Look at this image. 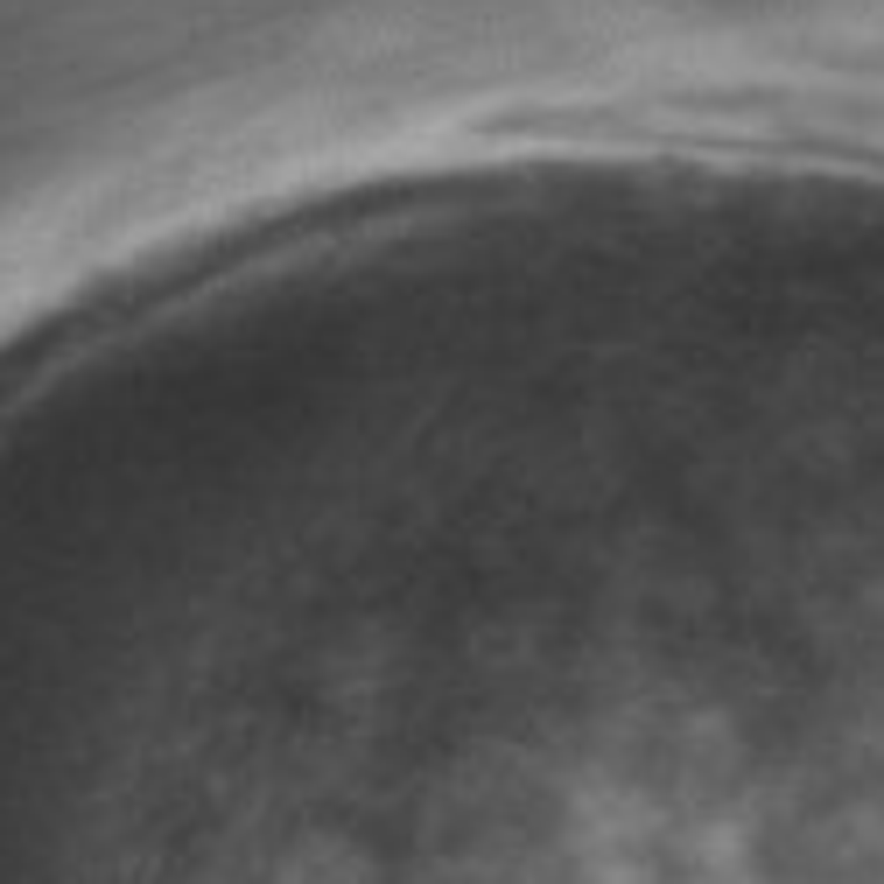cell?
<instances>
[{
  "label": "cell",
  "instance_id": "6da1fadb",
  "mask_svg": "<svg viewBox=\"0 0 884 884\" xmlns=\"http://www.w3.org/2000/svg\"><path fill=\"white\" fill-rule=\"evenodd\" d=\"M0 702H7V695H0ZM14 709H21V702H14ZM28 716H35V709H28ZM42 723H50V716H42ZM57 730H64V723H57ZM71 737H78V730H71Z\"/></svg>",
  "mask_w": 884,
  "mask_h": 884
}]
</instances>
